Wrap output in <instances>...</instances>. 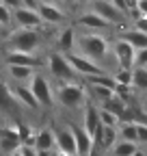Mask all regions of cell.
Segmentation results:
<instances>
[{"label":"cell","mask_w":147,"mask_h":156,"mask_svg":"<svg viewBox=\"0 0 147 156\" xmlns=\"http://www.w3.org/2000/svg\"><path fill=\"white\" fill-rule=\"evenodd\" d=\"M74 52L84 56V58H89L91 63L104 67L110 74L115 72V63H113V56H110V41L106 37L97 35V33H87V30H78L76 28Z\"/></svg>","instance_id":"cell-1"},{"label":"cell","mask_w":147,"mask_h":156,"mask_svg":"<svg viewBox=\"0 0 147 156\" xmlns=\"http://www.w3.org/2000/svg\"><path fill=\"white\" fill-rule=\"evenodd\" d=\"M43 33L32 30V28H11L5 35V48L15 50V52H28L35 54L43 46Z\"/></svg>","instance_id":"cell-2"},{"label":"cell","mask_w":147,"mask_h":156,"mask_svg":"<svg viewBox=\"0 0 147 156\" xmlns=\"http://www.w3.org/2000/svg\"><path fill=\"white\" fill-rule=\"evenodd\" d=\"M54 102H59L67 111H80L84 106L87 98V87L76 80V83H56V87H52Z\"/></svg>","instance_id":"cell-3"},{"label":"cell","mask_w":147,"mask_h":156,"mask_svg":"<svg viewBox=\"0 0 147 156\" xmlns=\"http://www.w3.org/2000/svg\"><path fill=\"white\" fill-rule=\"evenodd\" d=\"M43 61H46V69L50 72V76H52L56 83H76V80H78V76L74 74V69L69 67L65 54H61L59 50L46 52Z\"/></svg>","instance_id":"cell-4"},{"label":"cell","mask_w":147,"mask_h":156,"mask_svg":"<svg viewBox=\"0 0 147 156\" xmlns=\"http://www.w3.org/2000/svg\"><path fill=\"white\" fill-rule=\"evenodd\" d=\"M30 95L35 98V102L39 108H52L54 106V93H52V83L50 78L41 72H35L32 78L26 83Z\"/></svg>","instance_id":"cell-5"},{"label":"cell","mask_w":147,"mask_h":156,"mask_svg":"<svg viewBox=\"0 0 147 156\" xmlns=\"http://www.w3.org/2000/svg\"><path fill=\"white\" fill-rule=\"evenodd\" d=\"M87 9L93 11L95 15H100L102 20H106L113 28H125V26H130V17L123 15L121 11H117L113 5L108 2V0H89Z\"/></svg>","instance_id":"cell-6"},{"label":"cell","mask_w":147,"mask_h":156,"mask_svg":"<svg viewBox=\"0 0 147 156\" xmlns=\"http://www.w3.org/2000/svg\"><path fill=\"white\" fill-rule=\"evenodd\" d=\"M37 15H39L41 24L43 26H50V28H61L65 26L67 22V13L63 11L61 5H52V2H46V0H41L39 7H37Z\"/></svg>","instance_id":"cell-7"},{"label":"cell","mask_w":147,"mask_h":156,"mask_svg":"<svg viewBox=\"0 0 147 156\" xmlns=\"http://www.w3.org/2000/svg\"><path fill=\"white\" fill-rule=\"evenodd\" d=\"M65 58H67L69 67L74 69V74H76L78 78H82V80H84V78H89V76H104V74H110V72H106L104 67L91 63L89 58H84V56H80V54H76V52L65 54Z\"/></svg>","instance_id":"cell-8"},{"label":"cell","mask_w":147,"mask_h":156,"mask_svg":"<svg viewBox=\"0 0 147 156\" xmlns=\"http://www.w3.org/2000/svg\"><path fill=\"white\" fill-rule=\"evenodd\" d=\"M110 56H113L115 69H132L134 67V48L119 37L115 41H110Z\"/></svg>","instance_id":"cell-9"},{"label":"cell","mask_w":147,"mask_h":156,"mask_svg":"<svg viewBox=\"0 0 147 156\" xmlns=\"http://www.w3.org/2000/svg\"><path fill=\"white\" fill-rule=\"evenodd\" d=\"M74 26H76L78 30H87V33H97L102 35L104 30H115L113 26H110L106 20H102L100 15H95L93 11H82L78 17H76V22H74Z\"/></svg>","instance_id":"cell-10"},{"label":"cell","mask_w":147,"mask_h":156,"mask_svg":"<svg viewBox=\"0 0 147 156\" xmlns=\"http://www.w3.org/2000/svg\"><path fill=\"white\" fill-rule=\"evenodd\" d=\"M52 134H54V147H56L59 154L76 156V141H74V134L69 130V124L52 128Z\"/></svg>","instance_id":"cell-11"},{"label":"cell","mask_w":147,"mask_h":156,"mask_svg":"<svg viewBox=\"0 0 147 156\" xmlns=\"http://www.w3.org/2000/svg\"><path fill=\"white\" fill-rule=\"evenodd\" d=\"M11 22L15 24V28H32V30H41L43 24L37 11L32 9H26V7H17L11 11Z\"/></svg>","instance_id":"cell-12"},{"label":"cell","mask_w":147,"mask_h":156,"mask_svg":"<svg viewBox=\"0 0 147 156\" xmlns=\"http://www.w3.org/2000/svg\"><path fill=\"white\" fill-rule=\"evenodd\" d=\"M5 65H17V67H39L43 61L37 54H28V52H15V50H7V54L2 56Z\"/></svg>","instance_id":"cell-13"},{"label":"cell","mask_w":147,"mask_h":156,"mask_svg":"<svg viewBox=\"0 0 147 156\" xmlns=\"http://www.w3.org/2000/svg\"><path fill=\"white\" fill-rule=\"evenodd\" d=\"M69 130L74 134V141H76V156H87L91 152V147H93V136L76 122L69 124Z\"/></svg>","instance_id":"cell-14"},{"label":"cell","mask_w":147,"mask_h":156,"mask_svg":"<svg viewBox=\"0 0 147 156\" xmlns=\"http://www.w3.org/2000/svg\"><path fill=\"white\" fill-rule=\"evenodd\" d=\"M80 113H82V119H80V126L93 136L95 132H97V128H100V115H97V106L93 104V102H84V106L80 108Z\"/></svg>","instance_id":"cell-15"},{"label":"cell","mask_w":147,"mask_h":156,"mask_svg":"<svg viewBox=\"0 0 147 156\" xmlns=\"http://www.w3.org/2000/svg\"><path fill=\"white\" fill-rule=\"evenodd\" d=\"M115 141H117V128H110V126H102L100 124L97 132L93 134V145L106 154L110 147L115 145Z\"/></svg>","instance_id":"cell-16"},{"label":"cell","mask_w":147,"mask_h":156,"mask_svg":"<svg viewBox=\"0 0 147 156\" xmlns=\"http://www.w3.org/2000/svg\"><path fill=\"white\" fill-rule=\"evenodd\" d=\"M74 44H76V26L74 24L61 26V30L56 35V50L61 54H69V52H74Z\"/></svg>","instance_id":"cell-17"},{"label":"cell","mask_w":147,"mask_h":156,"mask_svg":"<svg viewBox=\"0 0 147 156\" xmlns=\"http://www.w3.org/2000/svg\"><path fill=\"white\" fill-rule=\"evenodd\" d=\"M9 95L13 98L17 104H22V106L28 108V111H39V106H37L35 98L30 95V91H28L26 85H15V83H13V87H9Z\"/></svg>","instance_id":"cell-18"},{"label":"cell","mask_w":147,"mask_h":156,"mask_svg":"<svg viewBox=\"0 0 147 156\" xmlns=\"http://www.w3.org/2000/svg\"><path fill=\"white\" fill-rule=\"evenodd\" d=\"M119 39H123L125 44H130L134 50H143V48H147V35H145V33L134 30L132 26L119 28Z\"/></svg>","instance_id":"cell-19"},{"label":"cell","mask_w":147,"mask_h":156,"mask_svg":"<svg viewBox=\"0 0 147 156\" xmlns=\"http://www.w3.org/2000/svg\"><path fill=\"white\" fill-rule=\"evenodd\" d=\"M5 69H7V76L15 85H26L32 78V74L37 72L35 67H17V65H5Z\"/></svg>","instance_id":"cell-20"},{"label":"cell","mask_w":147,"mask_h":156,"mask_svg":"<svg viewBox=\"0 0 147 156\" xmlns=\"http://www.w3.org/2000/svg\"><path fill=\"white\" fill-rule=\"evenodd\" d=\"M35 150H54V134H52V128L50 126H43L35 132V143H32Z\"/></svg>","instance_id":"cell-21"},{"label":"cell","mask_w":147,"mask_h":156,"mask_svg":"<svg viewBox=\"0 0 147 156\" xmlns=\"http://www.w3.org/2000/svg\"><path fill=\"white\" fill-rule=\"evenodd\" d=\"M138 150H141V147H138L136 143H132V141H121V139H117L115 145L110 147L104 156H134Z\"/></svg>","instance_id":"cell-22"},{"label":"cell","mask_w":147,"mask_h":156,"mask_svg":"<svg viewBox=\"0 0 147 156\" xmlns=\"http://www.w3.org/2000/svg\"><path fill=\"white\" fill-rule=\"evenodd\" d=\"M134 93H145L147 91V69L145 67H132V85Z\"/></svg>","instance_id":"cell-23"},{"label":"cell","mask_w":147,"mask_h":156,"mask_svg":"<svg viewBox=\"0 0 147 156\" xmlns=\"http://www.w3.org/2000/svg\"><path fill=\"white\" fill-rule=\"evenodd\" d=\"M97 108H104V111H108V113H113V115H121V111L125 108V102L123 100H119L117 95H113L110 100H106V102H102V104H97Z\"/></svg>","instance_id":"cell-24"},{"label":"cell","mask_w":147,"mask_h":156,"mask_svg":"<svg viewBox=\"0 0 147 156\" xmlns=\"http://www.w3.org/2000/svg\"><path fill=\"white\" fill-rule=\"evenodd\" d=\"M110 78L115 80V85L130 87L132 85V69H115L113 74H110Z\"/></svg>","instance_id":"cell-25"},{"label":"cell","mask_w":147,"mask_h":156,"mask_svg":"<svg viewBox=\"0 0 147 156\" xmlns=\"http://www.w3.org/2000/svg\"><path fill=\"white\" fill-rule=\"evenodd\" d=\"M97 115H100V124H102V126H110V128H117V126H119L117 115L108 113V111H104V108H97Z\"/></svg>","instance_id":"cell-26"},{"label":"cell","mask_w":147,"mask_h":156,"mask_svg":"<svg viewBox=\"0 0 147 156\" xmlns=\"http://www.w3.org/2000/svg\"><path fill=\"white\" fill-rule=\"evenodd\" d=\"M136 145L147 147V124H136Z\"/></svg>","instance_id":"cell-27"},{"label":"cell","mask_w":147,"mask_h":156,"mask_svg":"<svg viewBox=\"0 0 147 156\" xmlns=\"http://www.w3.org/2000/svg\"><path fill=\"white\" fill-rule=\"evenodd\" d=\"M0 26H2L5 30H9L11 26H13V22H11V11L0 2Z\"/></svg>","instance_id":"cell-28"},{"label":"cell","mask_w":147,"mask_h":156,"mask_svg":"<svg viewBox=\"0 0 147 156\" xmlns=\"http://www.w3.org/2000/svg\"><path fill=\"white\" fill-rule=\"evenodd\" d=\"M147 65V48L134 50V67H145Z\"/></svg>","instance_id":"cell-29"},{"label":"cell","mask_w":147,"mask_h":156,"mask_svg":"<svg viewBox=\"0 0 147 156\" xmlns=\"http://www.w3.org/2000/svg\"><path fill=\"white\" fill-rule=\"evenodd\" d=\"M130 26L134 28V30H138V33H145L147 35V17H134L132 22H130Z\"/></svg>","instance_id":"cell-30"},{"label":"cell","mask_w":147,"mask_h":156,"mask_svg":"<svg viewBox=\"0 0 147 156\" xmlns=\"http://www.w3.org/2000/svg\"><path fill=\"white\" fill-rule=\"evenodd\" d=\"M17 152H20V156H37V150L32 145H17Z\"/></svg>","instance_id":"cell-31"},{"label":"cell","mask_w":147,"mask_h":156,"mask_svg":"<svg viewBox=\"0 0 147 156\" xmlns=\"http://www.w3.org/2000/svg\"><path fill=\"white\" fill-rule=\"evenodd\" d=\"M110 5H113L117 11H121L123 15H128V9H125V0H108Z\"/></svg>","instance_id":"cell-32"},{"label":"cell","mask_w":147,"mask_h":156,"mask_svg":"<svg viewBox=\"0 0 147 156\" xmlns=\"http://www.w3.org/2000/svg\"><path fill=\"white\" fill-rule=\"evenodd\" d=\"M39 2H41V0H20V5H22V7H26V9H32V11H37Z\"/></svg>","instance_id":"cell-33"},{"label":"cell","mask_w":147,"mask_h":156,"mask_svg":"<svg viewBox=\"0 0 147 156\" xmlns=\"http://www.w3.org/2000/svg\"><path fill=\"white\" fill-rule=\"evenodd\" d=\"M0 2H2L9 11H13V9H17V7H22V5H20V0H0Z\"/></svg>","instance_id":"cell-34"},{"label":"cell","mask_w":147,"mask_h":156,"mask_svg":"<svg viewBox=\"0 0 147 156\" xmlns=\"http://www.w3.org/2000/svg\"><path fill=\"white\" fill-rule=\"evenodd\" d=\"M87 156H104V152H102V150H97V147L93 145V147H91V152H89Z\"/></svg>","instance_id":"cell-35"},{"label":"cell","mask_w":147,"mask_h":156,"mask_svg":"<svg viewBox=\"0 0 147 156\" xmlns=\"http://www.w3.org/2000/svg\"><path fill=\"white\" fill-rule=\"evenodd\" d=\"M138 95H141V102H143L141 106H145V108H147V91H145V93H138Z\"/></svg>","instance_id":"cell-36"},{"label":"cell","mask_w":147,"mask_h":156,"mask_svg":"<svg viewBox=\"0 0 147 156\" xmlns=\"http://www.w3.org/2000/svg\"><path fill=\"white\" fill-rule=\"evenodd\" d=\"M46 2H52V5H61V7H63V2H65V0H46Z\"/></svg>","instance_id":"cell-37"},{"label":"cell","mask_w":147,"mask_h":156,"mask_svg":"<svg viewBox=\"0 0 147 156\" xmlns=\"http://www.w3.org/2000/svg\"><path fill=\"white\" fill-rule=\"evenodd\" d=\"M7 156H20V152H17V147H15V150H13V152H9Z\"/></svg>","instance_id":"cell-38"},{"label":"cell","mask_w":147,"mask_h":156,"mask_svg":"<svg viewBox=\"0 0 147 156\" xmlns=\"http://www.w3.org/2000/svg\"><path fill=\"white\" fill-rule=\"evenodd\" d=\"M74 2H76V5H87L89 0H74Z\"/></svg>","instance_id":"cell-39"},{"label":"cell","mask_w":147,"mask_h":156,"mask_svg":"<svg viewBox=\"0 0 147 156\" xmlns=\"http://www.w3.org/2000/svg\"><path fill=\"white\" fill-rule=\"evenodd\" d=\"M134 156H145V154H143V150H138V152H136Z\"/></svg>","instance_id":"cell-40"},{"label":"cell","mask_w":147,"mask_h":156,"mask_svg":"<svg viewBox=\"0 0 147 156\" xmlns=\"http://www.w3.org/2000/svg\"><path fill=\"white\" fill-rule=\"evenodd\" d=\"M2 35H5V28H2V26H0V37H2Z\"/></svg>","instance_id":"cell-41"},{"label":"cell","mask_w":147,"mask_h":156,"mask_svg":"<svg viewBox=\"0 0 147 156\" xmlns=\"http://www.w3.org/2000/svg\"><path fill=\"white\" fill-rule=\"evenodd\" d=\"M143 111H145V117H147V108H145V106H143Z\"/></svg>","instance_id":"cell-42"},{"label":"cell","mask_w":147,"mask_h":156,"mask_svg":"<svg viewBox=\"0 0 147 156\" xmlns=\"http://www.w3.org/2000/svg\"><path fill=\"white\" fill-rule=\"evenodd\" d=\"M145 69H147V65H145Z\"/></svg>","instance_id":"cell-43"}]
</instances>
